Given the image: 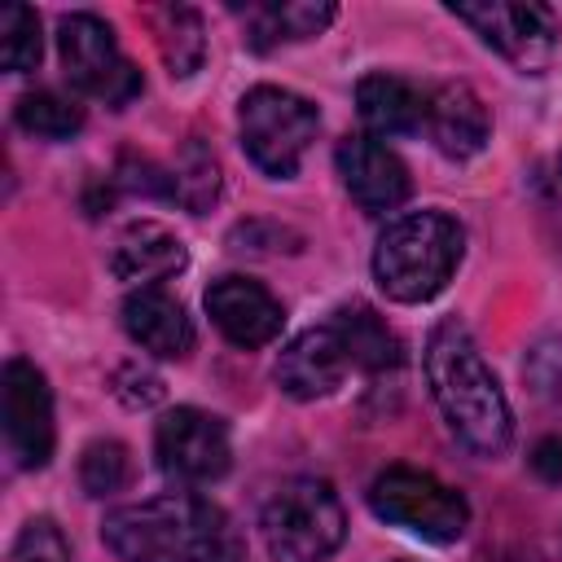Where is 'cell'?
Returning <instances> with one entry per match:
<instances>
[{
    "mask_svg": "<svg viewBox=\"0 0 562 562\" xmlns=\"http://www.w3.org/2000/svg\"><path fill=\"white\" fill-rule=\"evenodd\" d=\"M101 540L119 562H237L241 536L233 518L193 492H167L110 509Z\"/></svg>",
    "mask_w": 562,
    "mask_h": 562,
    "instance_id": "obj_1",
    "label": "cell"
},
{
    "mask_svg": "<svg viewBox=\"0 0 562 562\" xmlns=\"http://www.w3.org/2000/svg\"><path fill=\"white\" fill-rule=\"evenodd\" d=\"M426 382H430V395H435L439 413L448 417L452 435L470 452L501 457L509 448V439H514L509 400L465 325H457V321L435 325V334L426 338Z\"/></svg>",
    "mask_w": 562,
    "mask_h": 562,
    "instance_id": "obj_2",
    "label": "cell"
},
{
    "mask_svg": "<svg viewBox=\"0 0 562 562\" xmlns=\"http://www.w3.org/2000/svg\"><path fill=\"white\" fill-rule=\"evenodd\" d=\"M465 250V233L443 211H413L386 224L373 250V277L386 299L395 303H426L435 299Z\"/></svg>",
    "mask_w": 562,
    "mask_h": 562,
    "instance_id": "obj_3",
    "label": "cell"
},
{
    "mask_svg": "<svg viewBox=\"0 0 562 562\" xmlns=\"http://www.w3.org/2000/svg\"><path fill=\"white\" fill-rule=\"evenodd\" d=\"M259 536L272 562H325L342 536L347 514L325 479H285L259 509Z\"/></svg>",
    "mask_w": 562,
    "mask_h": 562,
    "instance_id": "obj_4",
    "label": "cell"
},
{
    "mask_svg": "<svg viewBox=\"0 0 562 562\" xmlns=\"http://www.w3.org/2000/svg\"><path fill=\"white\" fill-rule=\"evenodd\" d=\"M237 127H241V149L250 154V162L272 180H290L299 171L307 145L316 140L321 114L307 97L259 83L241 97Z\"/></svg>",
    "mask_w": 562,
    "mask_h": 562,
    "instance_id": "obj_5",
    "label": "cell"
},
{
    "mask_svg": "<svg viewBox=\"0 0 562 562\" xmlns=\"http://www.w3.org/2000/svg\"><path fill=\"white\" fill-rule=\"evenodd\" d=\"M369 509L391 522L404 527L430 544H452L461 540L465 522H470V505L457 487L439 483L426 470L413 465H391L369 483Z\"/></svg>",
    "mask_w": 562,
    "mask_h": 562,
    "instance_id": "obj_6",
    "label": "cell"
},
{
    "mask_svg": "<svg viewBox=\"0 0 562 562\" xmlns=\"http://www.w3.org/2000/svg\"><path fill=\"white\" fill-rule=\"evenodd\" d=\"M457 22H465L487 48H496L522 75H540L558 48V13L536 0H483V4H448Z\"/></svg>",
    "mask_w": 562,
    "mask_h": 562,
    "instance_id": "obj_7",
    "label": "cell"
},
{
    "mask_svg": "<svg viewBox=\"0 0 562 562\" xmlns=\"http://www.w3.org/2000/svg\"><path fill=\"white\" fill-rule=\"evenodd\" d=\"M57 48H61V66H66V79L105 101V105H127L136 92H140V70L119 53V40L110 31V22H101L97 13H70L61 18V31H57Z\"/></svg>",
    "mask_w": 562,
    "mask_h": 562,
    "instance_id": "obj_8",
    "label": "cell"
},
{
    "mask_svg": "<svg viewBox=\"0 0 562 562\" xmlns=\"http://www.w3.org/2000/svg\"><path fill=\"white\" fill-rule=\"evenodd\" d=\"M154 452H158L162 474L180 483H215L233 461L228 426L202 408H171L158 422Z\"/></svg>",
    "mask_w": 562,
    "mask_h": 562,
    "instance_id": "obj_9",
    "label": "cell"
},
{
    "mask_svg": "<svg viewBox=\"0 0 562 562\" xmlns=\"http://www.w3.org/2000/svg\"><path fill=\"white\" fill-rule=\"evenodd\" d=\"M4 443L22 470H40L53 457V391L31 360L4 364Z\"/></svg>",
    "mask_w": 562,
    "mask_h": 562,
    "instance_id": "obj_10",
    "label": "cell"
},
{
    "mask_svg": "<svg viewBox=\"0 0 562 562\" xmlns=\"http://www.w3.org/2000/svg\"><path fill=\"white\" fill-rule=\"evenodd\" d=\"M334 158H338V176L360 211L382 215L408 198V167L378 136H342Z\"/></svg>",
    "mask_w": 562,
    "mask_h": 562,
    "instance_id": "obj_11",
    "label": "cell"
},
{
    "mask_svg": "<svg viewBox=\"0 0 562 562\" xmlns=\"http://www.w3.org/2000/svg\"><path fill=\"white\" fill-rule=\"evenodd\" d=\"M206 312L233 347H263L281 334V303L250 277H220L206 285Z\"/></svg>",
    "mask_w": 562,
    "mask_h": 562,
    "instance_id": "obj_12",
    "label": "cell"
},
{
    "mask_svg": "<svg viewBox=\"0 0 562 562\" xmlns=\"http://www.w3.org/2000/svg\"><path fill=\"white\" fill-rule=\"evenodd\" d=\"M347 369H351V360H347V347H342L334 325L303 329L277 356V382L294 400H325V395H334L342 386Z\"/></svg>",
    "mask_w": 562,
    "mask_h": 562,
    "instance_id": "obj_13",
    "label": "cell"
},
{
    "mask_svg": "<svg viewBox=\"0 0 562 562\" xmlns=\"http://www.w3.org/2000/svg\"><path fill=\"white\" fill-rule=\"evenodd\" d=\"M426 132H430V140H435L439 154H448V158L461 162V158H474L487 145L492 119H487L483 97L470 83L452 79V83H439L426 97Z\"/></svg>",
    "mask_w": 562,
    "mask_h": 562,
    "instance_id": "obj_14",
    "label": "cell"
},
{
    "mask_svg": "<svg viewBox=\"0 0 562 562\" xmlns=\"http://www.w3.org/2000/svg\"><path fill=\"white\" fill-rule=\"evenodd\" d=\"M123 329L132 334V342L162 360H180L193 351V321L184 303L162 285H140L123 299Z\"/></svg>",
    "mask_w": 562,
    "mask_h": 562,
    "instance_id": "obj_15",
    "label": "cell"
},
{
    "mask_svg": "<svg viewBox=\"0 0 562 562\" xmlns=\"http://www.w3.org/2000/svg\"><path fill=\"white\" fill-rule=\"evenodd\" d=\"M189 263V250L184 241L162 228L158 220H136L127 224L114 246H110V272L119 281H140V285H158L167 277H176L180 268Z\"/></svg>",
    "mask_w": 562,
    "mask_h": 562,
    "instance_id": "obj_16",
    "label": "cell"
},
{
    "mask_svg": "<svg viewBox=\"0 0 562 562\" xmlns=\"http://www.w3.org/2000/svg\"><path fill=\"white\" fill-rule=\"evenodd\" d=\"M356 110L378 136H404L426 123V97L400 75H364L356 83Z\"/></svg>",
    "mask_w": 562,
    "mask_h": 562,
    "instance_id": "obj_17",
    "label": "cell"
},
{
    "mask_svg": "<svg viewBox=\"0 0 562 562\" xmlns=\"http://www.w3.org/2000/svg\"><path fill=\"white\" fill-rule=\"evenodd\" d=\"M334 4H312V0H285V4H246V40L250 48H277L290 40L321 35L334 22Z\"/></svg>",
    "mask_w": 562,
    "mask_h": 562,
    "instance_id": "obj_18",
    "label": "cell"
},
{
    "mask_svg": "<svg viewBox=\"0 0 562 562\" xmlns=\"http://www.w3.org/2000/svg\"><path fill=\"white\" fill-rule=\"evenodd\" d=\"M329 325L338 329V338H342V347H347L351 369L382 373V369H395V364L404 360L400 338H395V334L386 329V321H382V316H373L369 307H342V312H334V321H329Z\"/></svg>",
    "mask_w": 562,
    "mask_h": 562,
    "instance_id": "obj_19",
    "label": "cell"
},
{
    "mask_svg": "<svg viewBox=\"0 0 562 562\" xmlns=\"http://www.w3.org/2000/svg\"><path fill=\"white\" fill-rule=\"evenodd\" d=\"M171 198L180 206H189L193 215L211 211V202L220 198V162L202 140H189L171 167Z\"/></svg>",
    "mask_w": 562,
    "mask_h": 562,
    "instance_id": "obj_20",
    "label": "cell"
},
{
    "mask_svg": "<svg viewBox=\"0 0 562 562\" xmlns=\"http://www.w3.org/2000/svg\"><path fill=\"white\" fill-rule=\"evenodd\" d=\"M18 127L31 136H44V140H70L83 127V110L61 92L40 88L18 101Z\"/></svg>",
    "mask_w": 562,
    "mask_h": 562,
    "instance_id": "obj_21",
    "label": "cell"
},
{
    "mask_svg": "<svg viewBox=\"0 0 562 562\" xmlns=\"http://www.w3.org/2000/svg\"><path fill=\"white\" fill-rule=\"evenodd\" d=\"M40 53H44L40 18L26 4H4L0 9V66L22 75L40 66Z\"/></svg>",
    "mask_w": 562,
    "mask_h": 562,
    "instance_id": "obj_22",
    "label": "cell"
},
{
    "mask_svg": "<svg viewBox=\"0 0 562 562\" xmlns=\"http://www.w3.org/2000/svg\"><path fill=\"white\" fill-rule=\"evenodd\" d=\"M162 57L171 66V75H193L206 57V40H202V18L193 9H167L162 13Z\"/></svg>",
    "mask_w": 562,
    "mask_h": 562,
    "instance_id": "obj_23",
    "label": "cell"
},
{
    "mask_svg": "<svg viewBox=\"0 0 562 562\" xmlns=\"http://www.w3.org/2000/svg\"><path fill=\"white\" fill-rule=\"evenodd\" d=\"M127 470H132V461H127V448H123L119 439H97V443H88L83 457H79V483H83L88 496H110V492H119V487L127 483Z\"/></svg>",
    "mask_w": 562,
    "mask_h": 562,
    "instance_id": "obj_24",
    "label": "cell"
},
{
    "mask_svg": "<svg viewBox=\"0 0 562 562\" xmlns=\"http://www.w3.org/2000/svg\"><path fill=\"white\" fill-rule=\"evenodd\" d=\"M13 562H70V540L53 518H31L13 540Z\"/></svg>",
    "mask_w": 562,
    "mask_h": 562,
    "instance_id": "obj_25",
    "label": "cell"
},
{
    "mask_svg": "<svg viewBox=\"0 0 562 562\" xmlns=\"http://www.w3.org/2000/svg\"><path fill=\"white\" fill-rule=\"evenodd\" d=\"M527 378L536 382V391L553 404H562V342L558 338H544L531 347L527 356Z\"/></svg>",
    "mask_w": 562,
    "mask_h": 562,
    "instance_id": "obj_26",
    "label": "cell"
},
{
    "mask_svg": "<svg viewBox=\"0 0 562 562\" xmlns=\"http://www.w3.org/2000/svg\"><path fill=\"white\" fill-rule=\"evenodd\" d=\"M123 189H132V193H145V198H171V171H162V167H154L149 158H123L119 162V176H114Z\"/></svg>",
    "mask_w": 562,
    "mask_h": 562,
    "instance_id": "obj_27",
    "label": "cell"
},
{
    "mask_svg": "<svg viewBox=\"0 0 562 562\" xmlns=\"http://www.w3.org/2000/svg\"><path fill=\"white\" fill-rule=\"evenodd\" d=\"M531 470L544 479V483H562V439L549 435L531 448Z\"/></svg>",
    "mask_w": 562,
    "mask_h": 562,
    "instance_id": "obj_28",
    "label": "cell"
},
{
    "mask_svg": "<svg viewBox=\"0 0 562 562\" xmlns=\"http://www.w3.org/2000/svg\"><path fill=\"white\" fill-rule=\"evenodd\" d=\"M514 562H522V558H514Z\"/></svg>",
    "mask_w": 562,
    "mask_h": 562,
    "instance_id": "obj_29",
    "label": "cell"
},
{
    "mask_svg": "<svg viewBox=\"0 0 562 562\" xmlns=\"http://www.w3.org/2000/svg\"><path fill=\"white\" fill-rule=\"evenodd\" d=\"M400 562H404V558H400Z\"/></svg>",
    "mask_w": 562,
    "mask_h": 562,
    "instance_id": "obj_30",
    "label": "cell"
}]
</instances>
